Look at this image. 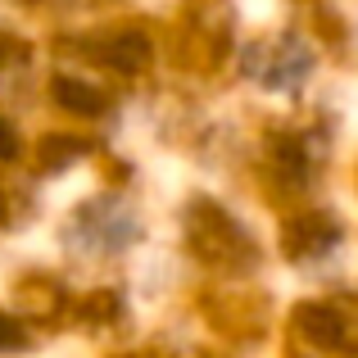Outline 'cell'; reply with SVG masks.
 <instances>
[]
</instances>
